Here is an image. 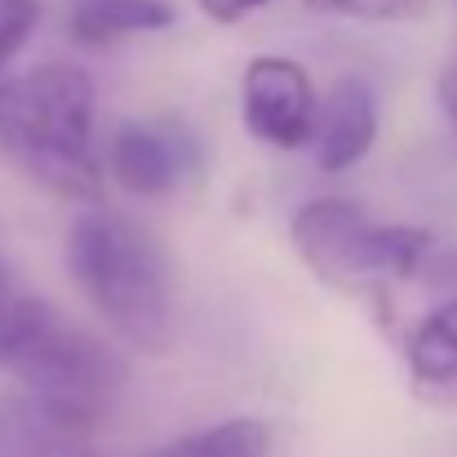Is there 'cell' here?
<instances>
[{
    "label": "cell",
    "instance_id": "obj_1",
    "mask_svg": "<svg viewBox=\"0 0 457 457\" xmlns=\"http://www.w3.org/2000/svg\"><path fill=\"white\" fill-rule=\"evenodd\" d=\"M94 120L98 94L76 62H40L0 80V152L54 195L98 200L103 164Z\"/></svg>",
    "mask_w": 457,
    "mask_h": 457
},
{
    "label": "cell",
    "instance_id": "obj_2",
    "mask_svg": "<svg viewBox=\"0 0 457 457\" xmlns=\"http://www.w3.org/2000/svg\"><path fill=\"white\" fill-rule=\"evenodd\" d=\"M67 271L94 315L134 351L160 355L173 333V289L155 240L112 209H89L67 231Z\"/></svg>",
    "mask_w": 457,
    "mask_h": 457
},
{
    "label": "cell",
    "instance_id": "obj_3",
    "mask_svg": "<svg viewBox=\"0 0 457 457\" xmlns=\"http://www.w3.org/2000/svg\"><path fill=\"white\" fill-rule=\"evenodd\" d=\"M0 369L18 378L22 395H36L45 404L71 409L94 422L107 418L112 395L125 373L120 355L103 337L71 324L62 311H54L31 294H22V303L13 311V328H9Z\"/></svg>",
    "mask_w": 457,
    "mask_h": 457
},
{
    "label": "cell",
    "instance_id": "obj_4",
    "mask_svg": "<svg viewBox=\"0 0 457 457\" xmlns=\"http://www.w3.org/2000/svg\"><path fill=\"white\" fill-rule=\"evenodd\" d=\"M431 245H436L431 231L378 222L360 204L337 200V195L311 200L294 218V249L303 267L342 294L418 276Z\"/></svg>",
    "mask_w": 457,
    "mask_h": 457
},
{
    "label": "cell",
    "instance_id": "obj_5",
    "mask_svg": "<svg viewBox=\"0 0 457 457\" xmlns=\"http://www.w3.org/2000/svg\"><path fill=\"white\" fill-rule=\"evenodd\" d=\"M112 173L129 195H173L200 173L204 147L178 116H134L112 134Z\"/></svg>",
    "mask_w": 457,
    "mask_h": 457
},
{
    "label": "cell",
    "instance_id": "obj_6",
    "mask_svg": "<svg viewBox=\"0 0 457 457\" xmlns=\"http://www.w3.org/2000/svg\"><path fill=\"white\" fill-rule=\"evenodd\" d=\"M315 107L320 98L303 62L280 58V54L249 58L240 76V116H245V129L262 147H276V152L306 147L315 129Z\"/></svg>",
    "mask_w": 457,
    "mask_h": 457
},
{
    "label": "cell",
    "instance_id": "obj_7",
    "mask_svg": "<svg viewBox=\"0 0 457 457\" xmlns=\"http://www.w3.org/2000/svg\"><path fill=\"white\" fill-rule=\"evenodd\" d=\"M378 138V98L369 80L342 76L315 107V129H311V152L324 173H342L360 164Z\"/></svg>",
    "mask_w": 457,
    "mask_h": 457
},
{
    "label": "cell",
    "instance_id": "obj_8",
    "mask_svg": "<svg viewBox=\"0 0 457 457\" xmlns=\"http://www.w3.org/2000/svg\"><path fill=\"white\" fill-rule=\"evenodd\" d=\"M409 386L427 404H457V298L431 306L409 333Z\"/></svg>",
    "mask_w": 457,
    "mask_h": 457
},
{
    "label": "cell",
    "instance_id": "obj_9",
    "mask_svg": "<svg viewBox=\"0 0 457 457\" xmlns=\"http://www.w3.org/2000/svg\"><path fill=\"white\" fill-rule=\"evenodd\" d=\"M178 9L169 0H76L71 9V36L80 45H112L125 36H147L173 27Z\"/></svg>",
    "mask_w": 457,
    "mask_h": 457
},
{
    "label": "cell",
    "instance_id": "obj_10",
    "mask_svg": "<svg viewBox=\"0 0 457 457\" xmlns=\"http://www.w3.org/2000/svg\"><path fill=\"white\" fill-rule=\"evenodd\" d=\"M271 440H276L271 422H262V418H227V422H213L204 431H191L182 440L155 445V449L134 457H267Z\"/></svg>",
    "mask_w": 457,
    "mask_h": 457
},
{
    "label": "cell",
    "instance_id": "obj_11",
    "mask_svg": "<svg viewBox=\"0 0 457 457\" xmlns=\"http://www.w3.org/2000/svg\"><path fill=\"white\" fill-rule=\"evenodd\" d=\"M320 18H346V22H422L431 18L436 0H303Z\"/></svg>",
    "mask_w": 457,
    "mask_h": 457
},
{
    "label": "cell",
    "instance_id": "obj_12",
    "mask_svg": "<svg viewBox=\"0 0 457 457\" xmlns=\"http://www.w3.org/2000/svg\"><path fill=\"white\" fill-rule=\"evenodd\" d=\"M40 27V0H0V80Z\"/></svg>",
    "mask_w": 457,
    "mask_h": 457
},
{
    "label": "cell",
    "instance_id": "obj_13",
    "mask_svg": "<svg viewBox=\"0 0 457 457\" xmlns=\"http://www.w3.org/2000/svg\"><path fill=\"white\" fill-rule=\"evenodd\" d=\"M22 303V289L9 280V271L0 267V364H4V346H9V328H13V311Z\"/></svg>",
    "mask_w": 457,
    "mask_h": 457
},
{
    "label": "cell",
    "instance_id": "obj_14",
    "mask_svg": "<svg viewBox=\"0 0 457 457\" xmlns=\"http://www.w3.org/2000/svg\"><path fill=\"white\" fill-rule=\"evenodd\" d=\"M262 4H271V0H200V9H204V18H213V22H240V18H249L253 9H262Z\"/></svg>",
    "mask_w": 457,
    "mask_h": 457
},
{
    "label": "cell",
    "instance_id": "obj_15",
    "mask_svg": "<svg viewBox=\"0 0 457 457\" xmlns=\"http://www.w3.org/2000/svg\"><path fill=\"white\" fill-rule=\"evenodd\" d=\"M436 94H440V107H445V116H449V125H453V134H457V58H449L440 67Z\"/></svg>",
    "mask_w": 457,
    "mask_h": 457
}]
</instances>
